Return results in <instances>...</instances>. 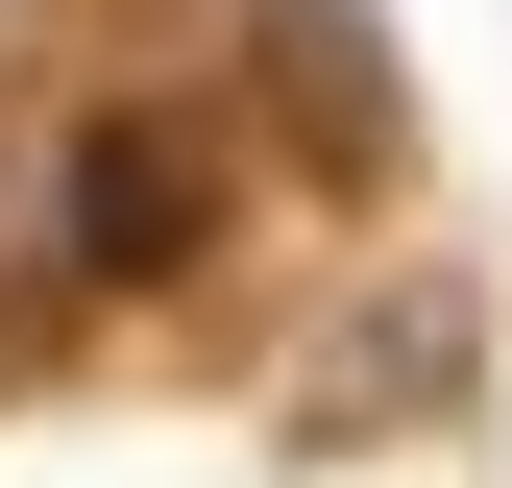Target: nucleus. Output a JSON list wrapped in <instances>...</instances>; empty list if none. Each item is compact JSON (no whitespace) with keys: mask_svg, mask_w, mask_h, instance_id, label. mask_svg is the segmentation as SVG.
Wrapping results in <instances>:
<instances>
[{"mask_svg":"<svg viewBox=\"0 0 512 488\" xmlns=\"http://www.w3.org/2000/svg\"><path fill=\"white\" fill-rule=\"evenodd\" d=\"M74 269H196V171H171L147 122H98V147H74Z\"/></svg>","mask_w":512,"mask_h":488,"instance_id":"obj_1","label":"nucleus"}]
</instances>
